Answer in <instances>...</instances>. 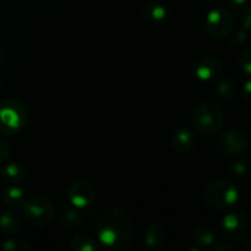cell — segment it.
Here are the masks:
<instances>
[{
    "label": "cell",
    "instance_id": "cell-1",
    "mask_svg": "<svg viewBox=\"0 0 251 251\" xmlns=\"http://www.w3.org/2000/svg\"><path fill=\"white\" fill-rule=\"evenodd\" d=\"M134 222L123 208H110L97 225L98 242L108 250L118 251L126 248L132 238Z\"/></svg>",
    "mask_w": 251,
    "mask_h": 251
},
{
    "label": "cell",
    "instance_id": "cell-2",
    "mask_svg": "<svg viewBox=\"0 0 251 251\" xmlns=\"http://www.w3.org/2000/svg\"><path fill=\"white\" fill-rule=\"evenodd\" d=\"M28 120V112L22 102L5 100L0 102V134L16 135Z\"/></svg>",
    "mask_w": 251,
    "mask_h": 251
},
{
    "label": "cell",
    "instance_id": "cell-3",
    "mask_svg": "<svg viewBox=\"0 0 251 251\" xmlns=\"http://www.w3.org/2000/svg\"><path fill=\"white\" fill-rule=\"evenodd\" d=\"M225 124V114L218 105L213 103H201L193 114L194 129L200 135L210 136L217 134Z\"/></svg>",
    "mask_w": 251,
    "mask_h": 251
},
{
    "label": "cell",
    "instance_id": "cell-4",
    "mask_svg": "<svg viewBox=\"0 0 251 251\" xmlns=\"http://www.w3.org/2000/svg\"><path fill=\"white\" fill-rule=\"evenodd\" d=\"M206 203L216 210H228L239 200V189L229 180L211 183L203 194Z\"/></svg>",
    "mask_w": 251,
    "mask_h": 251
},
{
    "label": "cell",
    "instance_id": "cell-5",
    "mask_svg": "<svg viewBox=\"0 0 251 251\" xmlns=\"http://www.w3.org/2000/svg\"><path fill=\"white\" fill-rule=\"evenodd\" d=\"M24 218L33 227L43 228L50 225L55 216L53 202L44 196H33L22 205Z\"/></svg>",
    "mask_w": 251,
    "mask_h": 251
},
{
    "label": "cell",
    "instance_id": "cell-6",
    "mask_svg": "<svg viewBox=\"0 0 251 251\" xmlns=\"http://www.w3.org/2000/svg\"><path fill=\"white\" fill-rule=\"evenodd\" d=\"M234 26L233 15L227 7H216L208 12L205 21V28L208 36L215 39H223L228 37Z\"/></svg>",
    "mask_w": 251,
    "mask_h": 251
},
{
    "label": "cell",
    "instance_id": "cell-7",
    "mask_svg": "<svg viewBox=\"0 0 251 251\" xmlns=\"http://www.w3.org/2000/svg\"><path fill=\"white\" fill-rule=\"evenodd\" d=\"M194 74L196 77L205 82H215L222 78L223 76V66L218 59L215 56H201L193 68Z\"/></svg>",
    "mask_w": 251,
    "mask_h": 251
},
{
    "label": "cell",
    "instance_id": "cell-8",
    "mask_svg": "<svg viewBox=\"0 0 251 251\" xmlns=\"http://www.w3.org/2000/svg\"><path fill=\"white\" fill-rule=\"evenodd\" d=\"M248 230V220L243 213L230 212L221 222V234L227 240H238Z\"/></svg>",
    "mask_w": 251,
    "mask_h": 251
},
{
    "label": "cell",
    "instance_id": "cell-9",
    "mask_svg": "<svg viewBox=\"0 0 251 251\" xmlns=\"http://www.w3.org/2000/svg\"><path fill=\"white\" fill-rule=\"evenodd\" d=\"M70 202L77 208H85L92 205L96 200V189L90 181L77 180L71 184L68 191Z\"/></svg>",
    "mask_w": 251,
    "mask_h": 251
},
{
    "label": "cell",
    "instance_id": "cell-10",
    "mask_svg": "<svg viewBox=\"0 0 251 251\" xmlns=\"http://www.w3.org/2000/svg\"><path fill=\"white\" fill-rule=\"evenodd\" d=\"M247 147V137L240 130L230 129L223 132L217 140V150L226 156L240 153Z\"/></svg>",
    "mask_w": 251,
    "mask_h": 251
},
{
    "label": "cell",
    "instance_id": "cell-11",
    "mask_svg": "<svg viewBox=\"0 0 251 251\" xmlns=\"http://www.w3.org/2000/svg\"><path fill=\"white\" fill-rule=\"evenodd\" d=\"M195 145V137L189 129H179L172 137V147L178 153H186L191 151Z\"/></svg>",
    "mask_w": 251,
    "mask_h": 251
},
{
    "label": "cell",
    "instance_id": "cell-12",
    "mask_svg": "<svg viewBox=\"0 0 251 251\" xmlns=\"http://www.w3.org/2000/svg\"><path fill=\"white\" fill-rule=\"evenodd\" d=\"M22 226V217L16 210H6L0 213V229L7 234L19 232Z\"/></svg>",
    "mask_w": 251,
    "mask_h": 251
},
{
    "label": "cell",
    "instance_id": "cell-13",
    "mask_svg": "<svg viewBox=\"0 0 251 251\" xmlns=\"http://www.w3.org/2000/svg\"><path fill=\"white\" fill-rule=\"evenodd\" d=\"M166 242V232L157 223H152L147 227L144 234V244L149 249H159Z\"/></svg>",
    "mask_w": 251,
    "mask_h": 251
},
{
    "label": "cell",
    "instance_id": "cell-14",
    "mask_svg": "<svg viewBox=\"0 0 251 251\" xmlns=\"http://www.w3.org/2000/svg\"><path fill=\"white\" fill-rule=\"evenodd\" d=\"M142 15H144V19L146 20L150 24H161L168 16V10H167L166 5L161 4V2L152 1L149 2L146 6L144 7V11H142Z\"/></svg>",
    "mask_w": 251,
    "mask_h": 251
},
{
    "label": "cell",
    "instance_id": "cell-15",
    "mask_svg": "<svg viewBox=\"0 0 251 251\" xmlns=\"http://www.w3.org/2000/svg\"><path fill=\"white\" fill-rule=\"evenodd\" d=\"M193 239L201 247H211L216 242V232L210 226L201 225L194 229Z\"/></svg>",
    "mask_w": 251,
    "mask_h": 251
},
{
    "label": "cell",
    "instance_id": "cell-16",
    "mask_svg": "<svg viewBox=\"0 0 251 251\" xmlns=\"http://www.w3.org/2000/svg\"><path fill=\"white\" fill-rule=\"evenodd\" d=\"M2 196H4L5 202L12 208L22 207V205L26 201L24 190L17 184H10L7 188H5Z\"/></svg>",
    "mask_w": 251,
    "mask_h": 251
},
{
    "label": "cell",
    "instance_id": "cell-17",
    "mask_svg": "<svg viewBox=\"0 0 251 251\" xmlns=\"http://www.w3.org/2000/svg\"><path fill=\"white\" fill-rule=\"evenodd\" d=\"M2 179L9 184H19L26 176V171L24 167L19 163H9L2 168L1 171Z\"/></svg>",
    "mask_w": 251,
    "mask_h": 251
},
{
    "label": "cell",
    "instance_id": "cell-18",
    "mask_svg": "<svg viewBox=\"0 0 251 251\" xmlns=\"http://www.w3.org/2000/svg\"><path fill=\"white\" fill-rule=\"evenodd\" d=\"M70 248L74 251H98L100 249V244L93 238L88 235H76L71 239Z\"/></svg>",
    "mask_w": 251,
    "mask_h": 251
},
{
    "label": "cell",
    "instance_id": "cell-19",
    "mask_svg": "<svg viewBox=\"0 0 251 251\" xmlns=\"http://www.w3.org/2000/svg\"><path fill=\"white\" fill-rule=\"evenodd\" d=\"M81 222H82V215L80 211L75 210V208L64 211L60 216V225L66 229H74V228L78 227Z\"/></svg>",
    "mask_w": 251,
    "mask_h": 251
},
{
    "label": "cell",
    "instance_id": "cell-20",
    "mask_svg": "<svg viewBox=\"0 0 251 251\" xmlns=\"http://www.w3.org/2000/svg\"><path fill=\"white\" fill-rule=\"evenodd\" d=\"M217 95L223 100H232L237 95V86L230 78H223L217 85Z\"/></svg>",
    "mask_w": 251,
    "mask_h": 251
},
{
    "label": "cell",
    "instance_id": "cell-21",
    "mask_svg": "<svg viewBox=\"0 0 251 251\" xmlns=\"http://www.w3.org/2000/svg\"><path fill=\"white\" fill-rule=\"evenodd\" d=\"M228 172L232 176L235 178H240V176H244L248 172V164L244 159H235L232 161L228 166Z\"/></svg>",
    "mask_w": 251,
    "mask_h": 251
},
{
    "label": "cell",
    "instance_id": "cell-22",
    "mask_svg": "<svg viewBox=\"0 0 251 251\" xmlns=\"http://www.w3.org/2000/svg\"><path fill=\"white\" fill-rule=\"evenodd\" d=\"M2 249L6 251H29L31 245L21 239H10L2 244Z\"/></svg>",
    "mask_w": 251,
    "mask_h": 251
},
{
    "label": "cell",
    "instance_id": "cell-23",
    "mask_svg": "<svg viewBox=\"0 0 251 251\" xmlns=\"http://www.w3.org/2000/svg\"><path fill=\"white\" fill-rule=\"evenodd\" d=\"M239 65L243 73L251 76V46H248L239 56Z\"/></svg>",
    "mask_w": 251,
    "mask_h": 251
},
{
    "label": "cell",
    "instance_id": "cell-24",
    "mask_svg": "<svg viewBox=\"0 0 251 251\" xmlns=\"http://www.w3.org/2000/svg\"><path fill=\"white\" fill-rule=\"evenodd\" d=\"M247 41H248V32L243 29V31L237 32V33L230 38V44H232L234 48H238V47L244 46Z\"/></svg>",
    "mask_w": 251,
    "mask_h": 251
},
{
    "label": "cell",
    "instance_id": "cell-25",
    "mask_svg": "<svg viewBox=\"0 0 251 251\" xmlns=\"http://www.w3.org/2000/svg\"><path fill=\"white\" fill-rule=\"evenodd\" d=\"M242 25L244 31H247L248 33H251V5L244 9L242 17Z\"/></svg>",
    "mask_w": 251,
    "mask_h": 251
},
{
    "label": "cell",
    "instance_id": "cell-26",
    "mask_svg": "<svg viewBox=\"0 0 251 251\" xmlns=\"http://www.w3.org/2000/svg\"><path fill=\"white\" fill-rule=\"evenodd\" d=\"M10 156V146L4 139L0 137V164L5 163Z\"/></svg>",
    "mask_w": 251,
    "mask_h": 251
},
{
    "label": "cell",
    "instance_id": "cell-27",
    "mask_svg": "<svg viewBox=\"0 0 251 251\" xmlns=\"http://www.w3.org/2000/svg\"><path fill=\"white\" fill-rule=\"evenodd\" d=\"M211 250H212V251H233V250H234V248H233L232 245L220 243V244L211 245Z\"/></svg>",
    "mask_w": 251,
    "mask_h": 251
},
{
    "label": "cell",
    "instance_id": "cell-28",
    "mask_svg": "<svg viewBox=\"0 0 251 251\" xmlns=\"http://www.w3.org/2000/svg\"><path fill=\"white\" fill-rule=\"evenodd\" d=\"M243 97L251 102V80L247 81L243 86Z\"/></svg>",
    "mask_w": 251,
    "mask_h": 251
},
{
    "label": "cell",
    "instance_id": "cell-29",
    "mask_svg": "<svg viewBox=\"0 0 251 251\" xmlns=\"http://www.w3.org/2000/svg\"><path fill=\"white\" fill-rule=\"evenodd\" d=\"M248 0H229V5L234 7V9H240V7L245 6Z\"/></svg>",
    "mask_w": 251,
    "mask_h": 251
},
{
    "label": "cell",
    "instance_id": "cell-30",
    "mask_svg": "<svg viewBox=\"0 0 251 251\" xmlns=\"http://www.w3.org/2000/svg\"><path fill=\"white\" fill-rule=\"evenodd\" d=\"M2 60H4V51H2L1 47H0V65H1Z\"/></svg>",
    "mask_w": 251,
    "mask_h": 251
},
{
    "label": "cell",
    "instance_id": "cell-31",
    "mask_svg": "<svg viewBox=\"0 0 251 251\" xmlns=\"http://www.w3.org/2000/svg\"><path fill=\"white\" fill-rule=\"evenodd\" d=\"M247 245H248V248H249V249L251 250V233L249 234V237H248V242H247Z\"/></svg>",
    "mask_w": 251,
    "mask_h": 251
},
{
    "label": "cell",
    "instance_id": "cell-32",
    "mask_svg": "<svg viewBox=\"0 0 251 251\" xmlns=\"http://www.w3.org/2000/svg\"><path fill=\"white\" fill-rule=\"evenodd\" d=\"M1 90H2V83H1V80H0V93H1Z\"/></svg>",
    "mask_w": 251,
    "mask_h": 251
},
{
    "label": "cell",
    "instance_id": "cell-33",
    "mask_svg": "<svg viewBox=\"0 0 251 251\" xmlns=\"http://www.w3.org/2000/svg\"><path fill=\"white\" fill-rule=\"evenodd\" d=\"M249 220H250V222H251V210H250V213H249Z\"/></svg>",
    "mask_w": 251,
    "mask_h": 251
},
{
    "label": "cell",
    "instance_id": "cell-34",
    "mask_svg": "<svg viewBox=\"0 0 251 251\" xmlns=\"http://www.w3.org/2000/svg\"><path fill=\"white\" fill-rule=\"evenodd\" d=\"M193 1H202V0H193Z\"/></svg>",
    "mask_w": 251,
    "mask_h": 251
}]
</instances>
